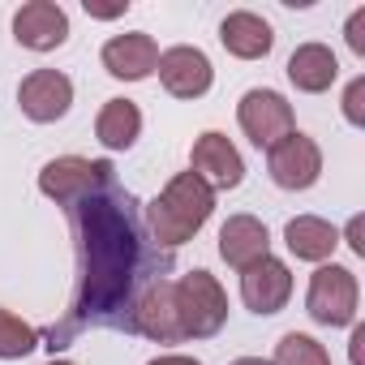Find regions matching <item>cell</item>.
<instances>
[{"label": "cell", "mask_w": 365, "mask_h": 365, "mask_svg": "<svg viewBox=\"0 0 365 365\" xmlns=\"http://www.w3.org/2000/svg\"><path fill=\"white\" fill-rule=\"evenodd\" d=\"M69 232H73V254H78V275H73V297L61 322L39 331V344L69 348L86 331H125L133 335V309L142 292L155 279H168L172 254L159 250L146 232L142 202L120 185L103 180L99 190L65 207Z\"/></svg>", "instance_id": "6da1fadb"}, {"label": "cell", "mask_w": 365, "mask_h": 365, "mask_svg": "<svg viewBox=\"0 0 365 365\" xmlns=\"http://www.w3.org/2000/svg\"><path fill=\"white\" fill-rule=\"evenodd\" d=\"M211 211H215V190L207 180H198L194 172H176L163 185V194L142 207V220H146L150 241L172 254V250H180L185 241H194L202 232Z\"/></svg>", "instance_id": "7a4b0ae2"}, {"label": "cell", "mask_w": 365, "mask_h": 365, "mask_svg": "<svg viewBox=\"0 0 365 365\" xmlns=\"http://www.w3.org/2000/svg\"><path fill=\"white\" fill-rule=\"evenodd\" d=\"M176 292V318H180V335L185 339H211L224 331L228 322V292L220 288V279L211 271H185L180 279H172Z\"/></svg>", "instance_id": "3957f363"}, {"label": "cell", "mask_w": 365, "mask_h": 365, "mask_svg": "<svg viewBox=\"0 0 365 365\" xmlns=\"http://www.w3.org/2000/svg\"><path fill=\"white\" fill-rule=\"evenodd\" d=\"M305 314L318 327H348L356 322V275L348 267H318L309 275L305 292Z\"/></svg>", "instance_id": "277c9868"}, {"label": "cell", "mask_w": 365, "mask_h": 365, "mask_svg": "<svg viewBox=\"0 0 365 365\" xmlns=\"http://www.w3.org/2000/svg\"><path fill=\"white\" fill-rule=\"evenodd\" d=\"M116 168L108 159H82V155H61L52 163H43L39 172V194L52 198L56 207H69L78 198H86L91 190H99L103 180H112Z\"/></svg>", "instance_id": "5b68a950"}, {"label": "cell", "mask_w": 365, "mask_h": 365, "mask_svg": "<svg viewBox=\"0 0 365 365\" xmlns=\"http://www.w3.org/2000/svg\"><path fill=\"white\" fill-rule=\"evenodd\" d=\"M267 172H271V180L279 190H292V194L309 190L322 176V150H318V142L309 133L292 129L275 146H267Z\"/></svg>", "instance_id": "8992f818"}, {"label": "cell", "mask_w": 365, "mask_h": 365, "mask_svg": "<svg viewBox=\"0 0 365 365\" xmlns=\"http://www.w3.org/2000/svg\"><path fill=\"white\" fill-rule=\"evenodd\" d=\"M237 120L245 129V138L254 146H275L284 133H292V103L279 95V91H267V86H254L241 95L237 103Z\"/></svg>", "instance_id": "52a82bcc"}, {"label": "cell", "mask_w": 365, "mask_h": 365, "mask_svg": "<svg viewBox=\"0 0 365 365\" xmlns=\"http://www.w3.org/2000/svg\"><path fill=\"white\" fill-rule=\"evenodd\" d=\"M190 172H194L198 180H207L211 190H237L241 180H245V159H241V150L228 142V133L207 129V133L194 138Z\"/></svg>", "instance_id": "ba28073f"}, {"label": "cell", "mask_w": 365, "mask_h": 365, "mask_svg": "<svg viewBox=\"0 0 365 365\" xmlns=\"http://www.w3.org/2000/svg\"><path fill=\"white\" fill-rule=\"evenodd\" d=\"M163 91L172 99H202L215 82V69L207 61L202 48H190V43H180V48H168L159 52V65H155Z\"/></svg>", "instance_id": "9c48e42d"}, {"label": "cell", "mask_w": 365, "mask_h": 365, "mask_svg": "<svg viewBox=\"0 0 365 365\" xmlns=\"http://www.w3.org/2000/svg\"><path fill=\"white\" fill-rule=\"evenodd\" d=\"M18 108L35 125H52V120H61L73 108V82L61 69H35L18 86Z\"/></svg>", "instance_id": "30bf717a"}, {"label": "cell", "mask_w": 365, "mask_h": 365, "mask_svg": "<svg viewBox=\"0 0 365 365\" xmlns=\"http://www.w3.org/2000/svg\"><path fill=\"white\" fill-rule=\"evenodd\" d=\"M14 39L31 52H56L69 39V14L56 0H31L14 14Z\"/></svg>", "instance_id": "8fae6325"}, {"label": "cell", "mask_w": 365, "mask_h": 365, "mask_svg": "<svg viewBox=\"0 0 365 365\" xmlns=\"http://www.w3.org/2000/svg\"><path fill=\"white\" fill-rule=\"evenodd\" d=\"M288 297H292V271L279 262V258H262V262H254V267H245L241 271V301L254 309V314H279L284 305H288Z\"/></svg>", "instance_id": "7c38bea8"}, {"label": "cell", "mask_w": 365, "mask_h": 365, "mask_svg": "<svg viewBox=\"0 0 365 365\" xmlns=\"http://www.w3.org/2000/svg\"><path fill=\"white\" fill-rule=\"evenodd\" d=\"M133 335H146L155 344H180V318H176V292H172V279H155L138 309H133Z\"/></svg>", "instance_id": "4fadbf2b"}, {"label": "cell", "mask_w": 365, "mask_h": 365, "mask_svg": "<svg viewBox=\"0 0 365 365\" xmlns=\"http://www.w3.org/2000/svg\"><path fill=\"white\" fill-rule=\"evenodd\" d=\"M267 254H271V232H267L262 220H254V215H228L224 220V228H220V258L228 267L245 271V267L262 262Z\"/></svg>", "instance_id": "5bb4252c"}, {"label": "cell", "mask_w": 365, "mask_h": 365, "mask_svg": "<svg viewBox=\"0 0 365 365\" xmlns=\"http://www.w3.org/2000/svg\"><path fill=\"white\" fill-rule=\"evenodd\" d=\"M155 65H159V48H155V39L142 35V31H133V35H112V39L103 43V69H108L112 78H120V82H142V78L155 73Z\"/></svg>", "instance_id": "9a60e30c"}, {"label": "cell", "mask_w": 365, "mask_h": 365, "mask_svg": "<svg viewBox=\"0 0 365 365\" xmlns=\"http://www.w3.org/2000/svg\"><path fill=\"white\" fill-rule=\"evenodd\" d=\"M220 43L237 56V61H262L271 48H275V31L267 18L250 14V9H237L220 22Z\"/></svg>", "instance_id": "2e32d148"}, {"label": "cell", "mask_w": 365, "mask_h": 365, "mask_svg": "<svg viewBox=\"0 0 365 365\" xmlns=\"http://www.w3.org/2000/svg\"><path fill=\"white\" fill-rule=\"evenodd\" d=\"M339 78V61L327 43H301L292 56H288V82L305 95H322L331 91V82Z\"/></svg>", "instance_id": "e0dca14e"}, {"label": "cell", "mask_w": 365, "mask_h": 365, "mask_svg": "<svg viewBox=\"0 0 365 365\" xmlns=\"http://www.w3.org/2000/svg\"><path fill=\"white\" fill-rule=\"evenodd\" d=\"M284 241L301 262H327L335 254V245H339V228L318 220V215H297V220H288Z\"/></svg>", "instance_id": "ac0fdd59"}, {"label": "cell", "mask_w": 365, "mask_h": 365, "mask_svg": "<svg viewBox=\"0 0 365 365\" xmlns=\"http://www.w3.org/2000/svg\"><path fill=\"white\" fill-rule=\"evenodd\" d=\"M142 133V112L133 99H108L95 116V138L108 146V150H129Z\"/></svg>", "instance_id": "d6986e66"}, {"label": "cell", "mask_w": 365, "mask_h": 365, "mask_svg": "<svg viewBox=\"0 0 365 365\" xmlns=\"http://www.w3.org/2000/svg\"><path fill=\"white\" fill-rule=\"evenodd\" d=\"M35 348H39V331L0 305V361H22Z\"/></svg>", "instance_id": "ffe728a7"}, {"label": "cell", "mask_w": 365, "mask_h": 365, "mask_svg": "<svg viewBox=\"0 0 365 365\" xmlns=\"http://www.w3.org/2000/svg\"><path fill=\"white\" fill-rule=\"evenodd\" d=\"M271 365H331V352H327L314 335L288 331V335L275 344V361H271Z\"/></svg>", "instance_id": "44dd1931"}, {"label": "cell", "mask_w": 365, "mask_h": 365, "mask_svg": "<svg viewBox=\"0 0 365 365\" xmlns=\"http://www.w3.org/2000/svg\"><path fill=\"white\" fill-rule=\"evenodd\" d=\"M344 116L348 125H365V78H352L344 91Z\"/></svg>", "instance_id": "7402d4cb"}, {"label": "cell", "mask_w": 365, "mask_h": 365, "mask_svg": "<svg viewBox=\"0 0 365 365\" xmlns=\"http://www.w3.org/2000/svg\"><path fill=\"white\" fill-rule=\"evenodd\" d=\"M344 39H348V48H352L356 56H365V9H356V14L348 18V26H344Z\"/></svg>", "instance_id": "603a6c76"}, {"label": "cell", "mask_w": 365, "mask_h": 365, "mask_svg": "<svg viewBox=\"0 0 365 365\" xmlns=\"http://www.w3.org/2000/svg\"><path fill=\"white\" fill-rule=\"evenodd\" d=\"M348 356H352V365H365V327H361V322L352 327V339H348Z\"/></svg>", "instance_id": "cb8c5ba5"}, {"label": "cell", "mask_w": 365, "mask_h": 365, "mask_svg": "<svg viewBox=\"0 0 365 365\" xmlns=\"http://www.w3.org/2000/svg\"><path fill=\"white\" fill-rule=\"evenodd\" d=\"M361 232H365V220H361V215H352V220H348V245H352V254H361V258H365V241H361Z\"/></svg>", "instance_id": "d4e9b609"}, {"label": "cell", "mask_w": 365, "mask_h": 365, "mask_svg": "<svg viewBox=\"0 0 365 365\" xmlns=\"http://www.w3.org/2000/svg\"><path fill=\"white\" fill-rule=\"evenodd\" d=\"M129 9V0H120V5H91V0H86V14L91 18H120Z\"/></svg>", "instance_id": "484cf974"}, {"label": "cell", "mask_w": 365, "mask_h": 365, "mask_svg": "<svg viewBox=\"0 0 365 365\" xmlns=\"http://www.w3.org/2000/svg\"><path fill=\"white\" fill-rule=\"evenodd\" d=\"M146 365H202V361H194V356H180V352H168V356H155V361H146Z\"/></svg>", "instance_id": "4316f807"}, {"label": "cell", "mask_w": 365, "mask_h": 365, "mask_svg": "<svg viewBox=\"0 0 365 365\" xmlns=\"http://www.w3.org/2000/svg\"><path fill=\"white\" fill-rule=\"evenodd\" d=\"M232 365H271V361H262V356H237Z\"/></svg>", "instance_id": "83f0119b"}, {"label": "cell", "mask_w": 365, "mask_h": 365, "mask_svg": "<svg viewBox=\"0 0 365 365\" xmlns=\"http://www.w3.org/2000/svg\"><path fill=\"white\" fill-rule=\"evenodd\" d=\"M48 365H73V361H65V356H52V361H48Z\"/></svg>", "instance_id": "f1b7e54d"}]
</instances>
